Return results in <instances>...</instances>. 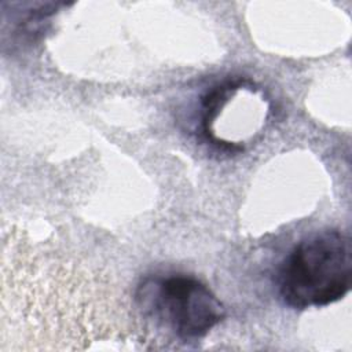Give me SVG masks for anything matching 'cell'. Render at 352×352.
Wrapping results in <instances>:
<instances>
[{"instance_id": "2", "label": "cell", "mask_w": 352, "mask_h": 352, "mask_svg": "<svg viewBox=\"0 0 352 352\" xmlns=\"http://www.w3.org/2000/svg\"><path fill=\"white\" fill-rule=\"evenodd\" d=\"M136 297L146 315L182 341L205 337L226 316V308L216 294L190 275L147 278Z\"/></svg>"}, {"instance_id": "1", "label": "cell", "mask_w": 352, "mask_h": 352, "mask_svg": "<svg viewBox=\"0 0 352 352\" xmlns=\"http://www.w3.org/2000/svg\"><path fill=\"white\" fill-rule=\"evenodd\" d=\"M352 248L338 230L302 238L279 265L276 285L282 301L294 309L324 307L351 289Z\"/></svg>"}]
</instances>
